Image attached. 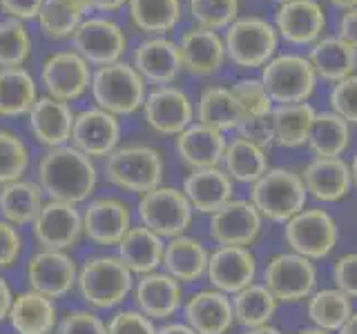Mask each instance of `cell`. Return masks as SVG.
I'll return each instance as SVG.
<instances>
[{
  "label": "cell",
  "mask_w": 357,
  "mask_h": 334,
  "mask_svg": "<svg viewBox=\"0 0 357 334\" xmlns=\"http://www.w3.org/2000/svg\"><path fill=\"white\" fill-rule=\"evenodd\" d=\"M132 65L145 83H152L156 87L172 85L183 72L178 42L165 36H150L148 40L139 42L132 56Z\"/></svg>",
  "instance_id": "obj_21"
},
{
  "label": "cell",
  "mask_w": 357,
  "mask_h": 334,
  "mask_svg": "<svg viewBox=\"0 0 357 334\" xmlns=\"http://www.w3.org/2000/svg\"><path fill=\"white\" fill-rule=\"evenodd\" d=\"M206 276L212 289H219L223 294H237L243 287L255 283L257 276V259L250 248L239 245H219L210 254Z\"/></svg>",
  "instance_id": "obj_18"
},
{
  "label": "cell",
  "mask_w": 357,
  "mask_h": 334,
  "mask_svg": "<svg viewBox=\"0 0 357 334\" xmlns=\"http://www.w3.org/2000/svg\"><path fill=\"white\" fill-rule=\"evenodd\" d=\"M22 254V234L20 228L0 218V270H7L18 263Z\"/></svg>",
  "instance_id": "obj_51"
},
{
  "label": "cell",
  "mask_w": 357,
  "mask_h": 334,
  "mask_svg": "<svg viewBox=\"0 0 357 334\" xmlns=\"http://www.w3.org/2000/svg\"><path fill=\"white\" fill-rule=\"evenodd\" d=\"M331 5H335L337 9H353V7H357V0H331Z\"/></svg>",
  "instance_id": "obj_60"
},
{
  "label": "cell",
  "mask_w": 357,
  "mask_h": 334,
  "mask_svg": "<svg viewBox=\"0 0 357 334\" xmlns=\"http://www.w3.org/2000/svg\"><path fill=\"white\" fill-rule=\"evenodd\" d=\"M29 167V148L18 134L0 129V185L20 181Z\"/></svg>",
  "instance_id": "obj_44"
},
{
  "label": "cell",
  "mask_w": 357,
  "mask_h": 334,
  "mask_svg": "<svg viewBox=\"0 0 357 334\" xmlns=\"http://www.w3.org/2000/svg\"><path fill=\"white\" fill-rule=\"evenodd\" d=\"M232 94L237 96L245 116H271L275 103L268 96L261 78H239L232 85Z\"/></svg>",
  "instance_id": "obj_46"
},
{
  "label": "cell",
  "mask_w": 357,
  "mask_h": 334,
  "mask_svg": "<svg viewBox=\"0 0 357 334\" xmlns=\"http://www.w3.org/2000/svg\"><path fill=\"white\" fill-rule=\"evenodd\" d=\"M137 310L152 321H167L183 308V285L167 272L139 276L132 287Z\"/></svg>",
  "instance_id": "obj_20"
},
{
  "label": "cell",
  "mask_w": 357,
  "mask_h": 334,
  "mask_svg": "<svg viewBox=\"0 0 357 334\" xmlns=\"http://www.w3.org/2000/svg\"><path fill=\"white\" fill-rule=\"evenodd\" d=\"M178 54H181V65L188 74L210 76L219 72L226 61V45L217 31L192 27L183 31L178 40Z\"/></svg>",
  "instance_id": "obj_25"
},
{
  "label": "cell",
  "mask_w": 357,
  "mask_h": 334,
  "mask_svg": "<svg viewBox=\"0 0 357 334\" xmlns=\"http://www.w3.org/2000/svg\"><path fill=\"white\" fill-rule=\"evenodd\" d=\"M335 287L349 299H357V252L340 256L333 265Z\"/></svg>",
  "instance_id": "obj_50"
},
{
  "label": "cell",
  "mask_w": 357,
  "mask_h": 334,
  "mask_svg": "<svg viewBox=\"0 0 357 334\" xmlns=\"http://www.w3.org/2000/svg\"><path fill=\"white\" fill-rule=\"evenodd\" d=\"M107 334H156L154 321L148 319L137 308L116 310L105 323Z\"/></svg>",
  "instance_id": "obj_48"
},
{
  "label": "cell",
  "mask_w": 357,
  "mask_h": 334,
  "mask_svg": "<svg viewBox=\"0 0 357 334\" xmlns=\"http://www.w3.org/2000/svg\"><path fill=\"white\" fill-rule=\"evenodd\" d=\"M328 103L333 114L344 118L349 125H357V74L333 85Z\"/></svg>",
  "instance_id": "obj_47"
},
{
  "label": "cell",
  "mask_w": 357,
  "mask_h": 334,
  "mask_svg": "<svg viewBox=\"0 0 357 334\" xmlns=\"http://www.w3.org/2000/svg\"><path fill=\"white\" fill-rule=\"evenodd\" d=\"M31 234L40 250H72L83 237V212L74 203L47 198L31 223Z\"/></svg>",
  "instance_id": "obj_12"
},
{
  "label": "cell",
  "mask_w": 357,
  "mask_h": 334,
  "mask_svg": "<svg viewBox=\"0 0 357 334\" xmlns=\"http://www.w3.org/2000/svg\"><path fill=\"white\" fill-rule=\"evenodd\" d=\"M89 11L87 0H45L38 11V27L52 40L72 38Z\"/></svg>",
  "instance_id": "obj_40"
},
{
  "label": "cell",
  "mask_w": 357,
  "mask_h": 334,
  "mask_svg": "<svg viewBox=\"0 0 357 334\" xmlns=\"http://www.w3.org/2000/svg\"><path fill=\"white\" fill-rule=\"evenodd\" d=\"M165 243L159 234H154L148 228H130V232L116 245V256L126 263V267L137 276L150 274L159 270L163 263Z\"/></svg>",
  "instance_id": "obj_30"
},
{
  "label": "cell",
  "mask_w": 357,
  "mask_h": 334,
  "mask_svg": "<svg viewBox=\"0 0 357 334\" xmlns=\"http://www.w3.org/2000/svg\"><path fill=\"white\" fill-rule=\"evenodd\" d=\"M245 114L239 105L237 96L232 94V87L212 85L206 87L197 103V120L204 125L217 129L221 134L239 129Z\"/></svg>",
  "instance_id": "obj_33"
},
{
  "label": "cell",
  "mask_w": 357,
  "mask_h": 334,
  "mask_svg": "<svg viewBox=\"0 0 357 334\" xmlns=\"http://www.w3.org/2000/svg\"><path fill=\"white\" fill-rule=\"evenodd\" d=\"M43 196L45 194L38 183L25 181V178L0 185V218L16 228L31 225L45 203Z\"/></svg>",
  "instance_id": "obj_34"
},
{
  "label": "cell",
  "mask_w": 357,
  "mask_h": 334,
  "mask_svg": "<svg viewBox=\"0 0 357 334\" xmlns=\"http://www.w3.org/2000/svg\"><path fill=\"white\" fill-rule=\"evenodd\" d=\"M326 14L317 0H290L275 11V29L290 45H312L321 38Z\"/></svg>",
  "instance_id": "obj_22"
},
{
  "label": "cell",
  "mask_w": 357,
  "mask_h": 334,
  "mask_svg": "<svg viewBox=\"0 0 357 334\" xmlns=\"http://www.w3.org/2000/svg\"><path fill=\"white\" fill-rule=\"evenodd\" d=\"M308 192L301 176L293 170L273 167L259 181L250 185V203L261 218L273 223H286L306 207Z\"/></svg>",
  "instance_id": "obj_5"
},
{
  "label": "cell",
  "mask_w": 357,
  "mask_h": 334,
  "mask_svg": "<svg viewBox=\"0 0 357 334\" xmlns=\"http://www.w3.org/2000/svg\"><path fill=\"white\" fill-rule=\"evenodd\" d=\"M141 109L148 127L156 134H163V136H178L195 120L192 100L176 85H161L150 89Z\"/></svg>",
  "instance_id": "obj_14"
},
{
  "label": "cell",
  "mask_w": 357,
  "mask_h": 334,
  "mask_svg": "<svg viewBox=\"0 0 357 334\" xmlns=\"http://www.w3.org/2000/svg\"><path fill=\"white\" fill-rule=\"evenodd\" d=\"M40 78L45 89H47V96L63 100V103H72L89 89L92 65L74 49H61L45 58Z\"/></svg>",
  "instance_id": "obj_13"
},
{
  "label": "cell",
  "mask_w": 357,
  "mask_h": 334,
  "mask_svg": "<svg viewBox=\"0 0 357 334\" xmlns=\"http://www.w3.org/2000/svg\"><path fill=\"white\" fill-rule=\"evenodd\" d=\"M7 321L18 334H52L59 326V310L54 299L25 289L14 294Z\"/></svg>",
  "instance_id": "obj_29"
},
{
  "label": "cell",
  "mask_w": 357,
  "mask_h": 334,
  "mask_svg": "<svg viewBox=\"0 0 357 334\" xmlns=\"http://www.w3.org/2000/svg\"><path fill=\"white\" fill-rule=\"evenodd\" d=\"M156 334H197V332L190 328L188 323H174V321H170V323H165V326L156 328Z\"/></svg>",
  "instance_id": "obj_57"
},
{
  "label": "cell",
  "mask_w": 357,
  "mask_h": 334,
  "mask_svg": "<svg viewBox=\"0 0 357 334\" xmlns=\"http://www.w3.org/2000/svg\"><path fill=\"white\" fill-rule=\"evenodd\" d=\"M275 3H279V5H284V3H290V0H275Z\"/></svg>",
  "instance_id": "obj_63"
},
{
  "label": "cell",
  "mask_w": 357,
  "mask_h": 334,
  "mask_svg": "<svg viewBox=\"0 0 357 334\" xmlns=\"http://www.w3.org/2000/svg\"><path fill=\"white\" fill-rule=\"evenodd\" d=\"M337 334H357V310H353V315L349 317V321L344 323Z\"/></svg>",
  "instance_id": "obj_58"
},
{
  "label": "cell",
  "mask_w": 357,
  "mask_h": 334,
  "mask_svg": "<svg viewBox=\"0 0 357 334\" xmlns=\"http://www.w3.org/2000/svg\"><path fill=\"white\" fill-rule=\"evenodd\" d=\"M132 228V212L116 196L89 198L83 209V237L100 248H116Z\"/></svg>",
  "instance_id": "obj_15"
},
{
  "label": "cell",
  "mask_w": 357,
  "mask_h": 334,
  "mask_svg": "<svg viewBox=\"0 0 357 334\" xmlns=\"http://www.w3.org/2000/svg\"><path fill=\"white\" fill-rule=\"evenodd\" d=\"M11 301H14V292H11L9 283L5 281V276L0 274V323L7 321V317H9V308H11Z\"/></svg>",
  "instance_id": "obj_55"
},
{
  "label": "cell",
  "mask_w": 357,
  "mask_h": 334,
  "mask_svg": "<svg viewBox=\"0 0 357 334\" xmlns=\"http://www.w3.org/2000/svg\"><path fill=\"white\" fill-rule=\"evenodd\" d=\"M74 51L94 65L103 67L119 63L128 47V36L116 20L107 16H89L76 27L72 36Z\"/></svg>",
  "instance_id": "obj_11"
},
{
  "label": "cell",
  "mask_w": 357,
  "mask_h": 334,
  "mask_svg": "<svg viewBox=\"0 0 357 334\" xmlns=\"http://www.w3.org/2000/svg\"><path fill=\"white\" fill-rule=\"evenodd\" d=\"M119 141L121 122L109 111L89 107L74 116L70 145H74L78 152H83L89 159H105L107 154L119 148Z\"/></svg>",
  "instance_id": "obj_16"
},
{
  "label": "cell",
  "mask_w": 357,
  "mask_h": 334,
  "mask_svg": "<svg viewBox=\"0 0 357 334\" xmlns=\"http://www.w3.org/2000/svg\"><path fill=\"white\" fill-rule=\"evenodd\" d=\"M31 54V38L25 22L0 20V67H22Z\"/></svg>",
  "instance_id": "obj_43"
},
{
  "label": "cell",
  "mask_w": 357,
  "mask_h": 334,
  "mask_svg": "<svg viewBox=\"0 0 357 334\" xmlns=\"http://www.w3.org/2000/svg\"><path fill=\"white\" fill-rule=\"evenodd\" d=\"M243 334H282V330H277V328L271 326V323H268V326H261V328H250V330H245Z\"/></svg>",
  "instance_id": "obj_59"
},
{
  "label": "cell",
  "mask_w": 357,
  "mask_h": 334,
  "mask_svg": "<svg viewBox=\"0 0 357 334\" xmlns=\"http://www.w3.org/2000/svg\"><path fill=\"white\" fill-rule=\"evenodd\" d=\"M226 56L239 70H257L275 58L277 29L259 16L237 18L223 36Z\"/></svg>",
  "instance_id": "obj_8"
},
{
  "label": "cell",
  "mask_w": 357,
  "mask_h": 334,
  "mask_svg": "<svg viewBox=\"0 0 357 334\" xmlns=\"http://www.w3.org/2000/svg\"><path fill=\"white\" fill-rule=\"evenodd\" d=\"M132 25L150 36H165L183 14L181 0H128Z\"/></svg>",
  "instance_id": "obj_38"
},
{
  "label": "cell",
  "mask_w": 357,
  "mask_h": 334,
  "mask_svg": "<svg viewBox=\"0 0 357 334\" xmlns=\"http://www.w3.org/2000/svg\"><path fill=\"white\" fill-rule=\"evenodd\" d=\"M317 111L310 103H293V105H275L273 120V145L286 150H295L308 143V134L312 127Z\"/></svg>",
  "instance_id": "obj_36"
},
{
  "label": "cell",
  "mask_w": 357,
  "mask_h": 334,
  "mask_svg": "<svg viewBox=\"0 0 357 334\" xmlns=\"http://www.w3.org/2000/svg\"><path fill=\"white\" fill-rule=\"evenodd\" d=\"M261 214L250 200L232 198L210 214V239L217 245H239L248 248L261 232Z\"/></svg>",
  "instance_id": "obj_19"
},
{
  "label": "cell",
  "mask_w": 357,
  "mask_h": 334,
  "mask_svg": "<svg viewBox=\"0 0 357 334\" xmlns=\"http://www.w3.org/2000/svg\"><path fill=\"white\" fill-rule=\"evenodd\" d=\"M45 0H0V9L14 20H31L38 16Z\"/></svg>",
  "instance_id": "obj_53"
},
{
  "label": "cell",
  "mask_w": 357,
  "mask_h": 334,
  "mask_svg": "<svg viewBox=\"0 0 357 334\" xmlns=\"http://www.w3.org/2000/svg\"><path fill=\"white\" fill-rule=\"evenodd\" d=\"M337 38H342L346 45H351V47L357 51V7L346 9L344 14L340 16Z\"/></svg>",
  "instance_id": "obj_54"
},
{
  "label": "cell",
  "mask_w": 357,
  "mask_h": 334,
  "mask_svg": "<svg viewBox=\"0 0 357 334\" xmlns=\"http://www.w3.org/2000/svg\"><path fill=\"white\" fill-rule=\"evenodd\" d=\"M52 334H54V332H52Z\"/></svg>",
  "instance_id": "obj_64"
},
{
  "label": "cell",
  "mask_w": 357,
  "mask_h": 334,
  "mask_svg": "<svg viewBox=\"0 0 357 334\" xmlns=\"http://www.w3.org/2000/svg\"><path fill=\"white\" fill-rule=\"evenodd\" d=\"M299 176L304 181L306 192L321 203L342 200L349 196L353 187L349 163L342 156L340 159H312Z\"/></svg>",
  "instance_id": "obj_27"
},
{
  "label": "cell",
  "mask_w": 357,
  "mask_h": 334,
  "mask_svg": "<svg viewBox=\"0 0 357 334\" xmlns=\"http://www.w3.org/2000/svg\"><path fill=\"white\" fill-rule=\"evenodd\" d=\"M306 312L315 328L326 332H340L353 315V303L337 287H324L315 289L306 299Z\"/></svg>",
  "instance_id": "obj_41"
},
{
  "label": "cell",
  "mask_w": 357,
  "mask_h": 334,
  "mask_svg": "<svg viewBox=\"0 0 357 334\" xmlns=\"http://www.w3.org/2000/svg\"><path fill=\"white\" fill-rule=\"evenodd\" d=\"M137 214L143 228L159 234L161 239H174L185 234L190 223H192L195 209L185 198L183 189L159 185L141 194Z\"/></svg>",
  "instance_id": "obj_7"
},
{
  "label": "cell",
  "mask_w": 357,
  "mask_h": 334,
  "mask_svg": "<svg viewBox=\"0 0 357 334\" xmlns=\"http://www.w3.org/2000/svg\"><path fill=\"white\" fill-rule=\"evenodd\" d=\"M25 274L29 289L56 301L76 287L78 265L67 252L38 250L29 259Z\"/></svg>",
  "instance_id": "obj_17"
},
{
  "label": "cell",
  "mask_w": 357,
  "mask_h": 334,
  "mask_svg": "<svg viewBox=\"0 0 357 334\" xmlns=\"http://www.w3.org/2000/svg\"><path fill=\"white\" fill-rule=\"evenodd\" d=\"M183 317L197 334H228L234 326L232 299L219 289H201L183 303Z\"/></svg>",
  "instance_id": "obj_23"
},
{
  "label": "cell",
  "mask_w": 357,
  "mask_h": 334,
  "mask_svg": "<svg viewBox=\"0 0 357 334\" xmlns=\"http://www.w3.org/2000/svg\"><path fill=\"white\" fill-rule=\"evenodd\" d=\"M306 58L317 78H324L328 83H340L344 78L353 76L357 70V51L337 36L319 38L317 42H312Z\"/></svg>",
  "instance_id": "obj_32"
},
{
  "label": "cell",
  "mask_w": 357,
  "mask_h": 334,
  "mask_svg": "<svg viewBox=\"0 0 357 334\" xmlns=\"http://www.w3.org/2000/svg\"><path fill=\"white\" fill-rule=\"evenodd\" d=\"M188 11L197 27L228 29L239 16V0H188Z\"/></svg>",
  "instance_id": "obj_45"
},
{
  "label": "cell",
  "mask_w": 357,
  "mask_h": 334,
  "mask_svg": "<svg viewBox=\"0 0 357 334\" xmlns=\"http://www.w3.org/2000/svg\"><path fill=\"white\" fill-rule=\"evenodd\" d=\"M183 194L195 212L215 214L219 207L232 200V178L223 172V167L190 170L183 181Z\"/></svg>",
  "instance_id": "obj_28"
},
{
  "label": "cell",
  "mask_w": 357,
  "mask_h": 334,
  "mask_svg": "<svg viewBox=\"0 0 357 334\" xmlns=\"http://www.w3.org/2000/svg\"><path fill=\"white\" fill-rule=\"evenodd\" d=\"M74 116L76 114L72 107L63 103V100H56L52 96H38V100L27 114L29 132L47 150L61 148V145L70 143Z\"/></svg>",
  "instance_id": "obj_24"
},
{
  "label": "cell",
  "mask_w": 357,
  "mask_h": 334,
  "mask_svg": "<svg viewBox=\"0 0 357 334\" xmlns=\"http://www.w3.org/2000/svg\"><path fill=\"white\" fill-rule=\"evenodd\" d=\"M38 187L50 200L63 203H83L89 200L98 183V170L94 159L78 152L74 145L47 150L38 161Z\"/></svg>",
  "instance_id": "obj_1"
},
{
  "label": "cell",
  "mask_w": 357,
  "mask_h": 334,
  "mask_svg": "<svg viewBox=\"0 0 357 334\" xmlns=\"http://www.w3.org/2000/svg\"><path fill=\"white\" fill-rule=\"evenodd\" d=\"M165 165L161 154L150 145H119L103 159V174L107 183L134 194H145L163 185Z\"/></svg>",
  "instance_id": "obj_4"
},
{
  "label": "cell",
  "mask_w": 357,
  "mask_h": 334,
  "mask_svg": "<svg viewBox=\"0 0 357 334\" xmlns=\"http://www.w3.org/2000/svg\"><path fill=\"white\" fill-rule=\"evenodd\" d=\"M221 165H223V172H226L232 181L252 185L268 172V152L259 148V145L237 136L226 145Z\"/></svg>",
  "instance_id": "obj_37"
},
{
  "label": "cell",
  "mask_w": 357,
  "mask_h": 334,
  "mask_svg": "<svg viewBox=\"0 0 357 334\" xmlns=\"http://www.w3.org/2000/svg\"><path fill=\"white\" fill-rule=\"evenodd\" d=\"M295 334H333V332H326V330H319V328H304V330H299V332H295Z\"/></svg>",
  "instance_id": "obj_62"
},
{
  "label": "cell",
  "mask_w": 357,
  "mask_h": 334,
  "mask_svg": "<svg viewBox=\"0 0 357 334\" xmlns=\"http://www.w3.org/2000/svg\"><path fill=\"white\" fill-rule=\"evenodd\" d=\"M239 136L268 150L273 145V120L271 116H245L239 125Z\"/></svg>",
  "instance_id": "obj_52"
},
{
  "label": "cell",
  "mask_w": 357,
  "mask_h": 334,
  "mask_svg": "<svg viewBox=\"0 0 357 334\" xmlns=\"http://www.w3.org/2000/svg\"><path fill=\"white\" fill-rule=\"evenodd\" d=\"M134 287V274L116 254L89 256L78 267L76 289L94 310H112L128 299Z\"/></svg>",
  "instance_id": "obj_2"
},
{
  "label": "cell",
  "mask_w": 357,
  "mask_h": 334,
  "mask_svg": "<svg viewBox=\"0 0 357 334\" xmlns=\"http://www.w3.org/2000/svg\"><path fill=\"white\" fill-rule=\"evenodd\" d=\"M210 254L206 245L195 237H174L167 239L163 250V272L174 276L181 283H192L197 278L206 276Z\"/></svg>",
  "instance_id": "obj_31"
},
{
  "label": "cell",
  "mask_w": 357,
  "mask_h": 334,
  "mask_svg": "<svg viewBox=\"0 0 357 334\" xmlns=\"http://www.w3.org/2000/svg\"><path fill=\"white\" fill-rule=\"evenodd\" d=\"M38 100V87L25 67H0V116H27Z\"/></svg>",
  "instance_id": "obj_35"
},
{
  "label": "cell",
  "mask_w": 357,
  "mask_h": 334,
  "mask_svg": "<svg viewBox=\"0 0 357 334\" xmlns=\"http://www.w3.org/2000/svg\"><path fill=\"white\" fill-rule=\"evenodd\" d=\"M349 170H351V181H353V185L357 187V154L353 156V161H351V165H349Z\"/></svg>",
  "instance_id": "obj_61"
},
{
  "label": "cell",
  "mask_w": 357,
  "mask_h": 334,
  "mask_svg": "<svg viewBox=\"0 0 357 334\" xmlns=\"http://www.w3.org/2000/svg\"><path fill=\"white\" fill-rule=\"evenodd\" d=\"M56 334H107L105 321L92 310H70L56 326Z\"/></svg>",
  "instance_id": "obj_49"
},
{
  "label": "cell",
  "mask_w": 357,
  "mask_h": 334,
  "mask_svg": "<svg viewBox=\"0 0 357 334\" xmlns=\"http://www.w3.org/2000/svg\"><path fill=\"white\" fill-rule=\"evenodd\" d=\"M261 83L275 105L308 103L317 87V74L308 58L299 54H282L261 67Z\"/></svg>",
  "instance_id": "obj_6"
},
{
  "label": "cell",
  "mask_w": 357,
  "mask_h": 334,
  "mask_svg": "<svg viewBox=\"0 0 357 334\" xmlns=\"http://www.w3.org/2000/svg\"><path fill=\"white\" fill-rule=\"evenodd\" d=\"M226 136L221 132L212 129L204 122L188 125L174 141L176 154L190 170H204V167H219L226 152Z\"/></svg>",
  "instance_id": "obj_26"
},
{
  "label": "cell",
  "mask_w": 357,
  "mask_h": 334,
  "mask_svg": "<svg viewBox=\"0 0 357 334\" xmlns=\"http://www.w3.org/2000/svg\"><path fill=\"white\" fill-rule=\"evenodd\" d=\"M89 94H92L96 107L109 111L116 118L130 116L143 107L145 96H148V83L134 70V65L119 61L96 67L92 72Z\"/></svg>",
  "instance_id": "obj_3"
},
{
  "label": "cell",
  "mask_w": 357,
  "mask_h": 334,
  "mask_svg": "<svg viewBox=\"0 0 357 334\" xmlns=\"http://www.w3.org/2000/svg\"><path fill=\"white\" fill-rule=\"evenodd\" d=\"M123 5H128V0H87L89 11H98V14H109V11H116Z\"/></svg>",
  "instance_id": "obj_56"
},
{
  "label": "cell",
  "mask_w": 357,
  "mask_h": 334,
  "mask_svg": "<svg viewBox=\"0 0 357 334\" xmlns=\"http://www.w3.org/2000/svg\"><path fill=\"white\" fill-rule=\"evenodd\" d=\"M351 125L333 111H319L308 134V148L315 159H340L349 150Z\"/></svg>",
  "instance_id": "obj_39"
},
{
  "label": "cell",
  "mask_w": 357,
  "mask_h": 334,
  "mask_svg": "<svg viewBox=\"0 0 357 334\" xmlns=\"http://www.w3.org/2000/svg\"><path fill=\"white\" fill-rule=\"evenodd\" d=\"M277 310V299L268 292L264 283H252L243 287L241 292L232 294V315L234 323L241 328H261L268 326Z\"/></svg>",
  "instance_id": "obj_42"
},
{
  "label": "cell",
  "mask_w": 357,
  "mask_h": 334,
  "mask_svg": "<svg viewBox=\"0 0 357 334\" xmlns=\"http://www.w3.org/2000/svg\"><path fill=\"white\" fill-rule=\"evenodd\" d=\"M315 265L301 254L282 252L266 263L264 285L277 299V303H299L315 292Z\"/></svg>",
  "instance_id": "obj_10"
},
{
  "label": "cell",
  "mask_w": 357,
  "mask_h": 334,
  "mask_svg": "<svg viewBox=\"0 0 357 334\" xmlns=\"http://www.w3.org/2000/svg\"><path fill=\"white\" fill-rule=\"evenodd\" d=\"M340 228L335 218L321 207H304L284 223V241L290 252L306 256L308 261H321L335 250Z\"/></svg>",
  "instance_id": "obj_9"
}]
</instances>
